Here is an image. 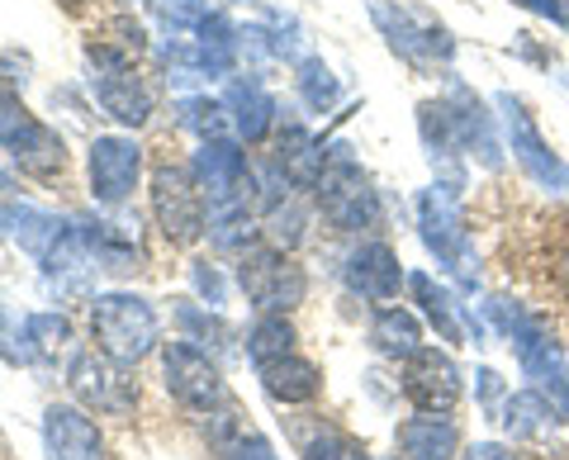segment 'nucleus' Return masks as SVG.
I'll list each match as a JSON object with an SVG mask.
<instances>
[{"instance_id": "nucleus-28", "label": "nucleus", "mask_w": 569, "mask_h": 460, "mask_svg": "<svg viewBox=\"0 0 569 460\" xmlns=\"http://www.w3.org/2000/svg\"><path fill=\"white\" fill-rule=\"evenodd\" d=\"M213 456H219V460H276L271 441L257 437V432H242L238 441H228V447H219Z\"/></svg>"}, {"instance_id": "nucleus-29", "label": "nucleus", "mask_w": 569, "mask_h": 460, "mask_svg": "<svg viewBox=\"0 0 569 460\" xmlns=\"http://www.w3.org/2000/svg\"><path fill=\"white\" fill-rule=\"evenodd\" d=\"M190 280H194V290L209 299V309H219V304H223V280H219V271H213L209 261H194V267H190Z\"/></svg>"}, {"instance_id": "nucleus-14", "label": "nucleus", "mask_w": 569, "mask_h": 460, "mask_svg": "<svg viewBox=\"0 0 569 460\" xmlns=\"http://www.w3.org/2000/svg\"><path fill=\"white\" fill-rule=\"evenodd\" d=\"M67 228H71L67 219L48 214V209H39V204H20V200L0 204V238L20 242L24 252H33V257H48L52 247L62 242Z\"/></svg>"}, {"instance_id": "nucleus-31", "label": "nucleus", "mask_w": 569, "mask_h": 460, "mask_svg": "<svg viewBox=\"0 0 569 460\" xmlns=\"http://www.w3.org/2000/svg\"><path fill=\"white\" fill-rule=\"evenodd\" d=\"M470 460H512V456H508L503 447H475V451H470Z\"/></svg>"}, {"instance_id": "nucleus-16", "label": "nucleus", "mask_w": 569, "mask_h": 460, "mask_svg": "<svg viewBox=\"0 0 569 460\" xmlns=\"http://www.w3.org/2000/svg\"><path fill=\"white\" fill-rule=\"evenodd\" d=\"M399 451H403V460H456L460 432L451 418L418 413V418L399 422Z\"/></svg>"}, {"instance_id": "nucleus-7", "label": "nucleus", "mask_w": 569, "mask_h": 460, "mask_svg": "<svg viewBox=\"0 0 569 460\" xmlns=\"http://www.w3.org/2000/svg\"><path fill=\"white\" fill-rule=\"evenodd\" d=\"M238 286L261 313H290L295 304H305L309 280L280 247H252L238 261Z\"/></svg>"}, {"instance_id": "nucleus-12", "label": "nucleus", "mask_w": 569, "mask_h": 460, "mask_svg": "<svg viewBox=\"0 0 569 460\" xmlns=\"http://www.w3.org/2000/svg\"><path fill=\"white\" fill-rule=\"evenodd\" d=\"M43 451L48 460H104L100 428L71 403H52L43 413Z\"/></svg>"}, {"instance_id": "nucleus-1", "label": "nucleus", "mask_w": 569, "mask_h": 460, "mask_svg": "<svg viewBox=\"0 0 569 460\" xmlns=\"http://www.w3.org/2000/svg\"><path fill=\"white\" fill-rule=\"evenodd\" d=\"M91 332L104 357H114L123 366H138L142 357L157 351V313L148 299L138 294H96L91 304Z\"/></svg>"}, {"instance_id": "nucleus-24", "label": "nucleus", "mask_w": 569, "mask_h": 460, "mask_svg": "<svg viewBox=\"0 0 569 460\" xmlns=\"http://www.w3.org/2000/svg\"><path fill=\"white\" fill-rule=\"evenodd\" d=\"M176 323H181L186 338H190L194 347H204V351H209V347H213V351H228V347H233V332H228L223 318H209V313H200L194 304L176 309Z\"/></svg>"}, {"instance_id": "nucleus-6", "label": "nucleus", "mask_w": 569, "mask_h": 460, "mask_svg": "<svg viewBox=\"0 0 569 460\" xmlns=\"http://www.w3.org/2000/svg\"><path fill=\"white\" fill-rule=\"evenodd\" d=\"M152 214H157V228L167 233V242H176V247L194 242L209 228L204 190H200V181H194L190 167L162 162L152 171Z\"/></svg>"}, {"instance_id": "nucleus-3", "label": "nucleus", "mask_w": 569, "mask_h": 460, "mask_svg": "<svg viewBox=\"0 0 569 460\" xmlns=\"http://www.w3.org/2000/svg\"><path fill=\"white\" fill-rule=\"evenodd\" d=\"M86 67H91V91H96L100 110L110 119L129 123V129H138V123L152 119V91L142 86L129 52L91 39V43H86Z\"/></svg>"}, {"instance_id": "nucleus-18", "label": "nucleus", "mask_w": 569, "mask_h": 460, "mask_svg": "<svg viewBox=\"0 0 569 460\" xmlns=\"http://www.w3.org/2000/svg\"><path fill=\"white\" fill-rule=\"evenodd\" d=\"M228 110H233V123H238V133L247 138V143H261L266 133H271V119H276V100L266 96V86L261 81H233L228 86Z\"/></svg>"}, {"instance_id": "nucleus-5", "label": "nucleus", "mask_w": 569, "mask_h": 460, "mask_svg": "<svg viewBox=\"0 0 569 460\" xmlns=\"http://www.w3.org/2000/svg\"><path fill=\"white\" fill-rule=\"evenodd\" d=\"M0 148L10 152V162L29 171V176H39V181H48V176H58L62 162H67V152H62V138L48 129V123H39L29 110H24V100L14 96V91H0Z\"/></svg>"}, {"instance_id": "nucleus-9", "label": "nucleus", "mask_w": 569, "mask_h": 460, "mask_svg": "<svg viewBox=\"0 0 569 460\" xmlns=\"http://www.w3.org/2000/svg\"><path fill=\"white\" fill-rule=\"evenodd\" d=\"M162 380H167V394L176 403H186V409H204L209 413V409H219V403H228L219 366H213L209 351L194 347L190 338L162 347Z\"/></svg>"}, {"instance_id": "nucleus-26", "label": "nucleus", "mask_w": 569, "mask_h": 460, "mask_svg": "<svg viewBox=\"0 0 569 460\" xmlns=\"http://www.w3.org/2000/svg\"><path fill=\"white\" fill-rule=\"evenodd\" d=\"M295 86H299V96H305V104L309 110H332L337 104V81H332V72L318 58H305L299 62V77H295Z\"/></svg>"}, {"instance_id": "nucleus-23", "label": "nucleus", "mask_w": 569, "mask_h": 460, "mask_svg": "<svg viewBox=\"0 0 569 460\" xmlns=\"http://www.w3.org/2000/svg\"><path fill=\"white\" fill-rule=\"evenodd\" d=\"M29 342H33V361H58L71 347V323L62 313H29Z\"/></svg>"}, {"instance_id": "nucleus-19", "label": "nucleus", "mask_w": 569, "mask_h": 460, "mask_svg": "<svg viewBox=\"0 0 569 460\" xmlns=\"http://www.w3.org/2000/svg\"><path fill=\"white\" fill-rule=\"evenodd\" d=\"M370 338H376V347L385 357H413L422 347V328L408 309H380L376 323H370Z\"/></svg>"}, {"instance_id": "nucleus-10", "label": "nucleus", "mask_w": 569, "mask_h": 460, "mask_svg": "<svg viewBox=\"0 0 569 460\" xmlns=\"http://www.w3.org/2000/svg\"><path fill=\"white\" fill-rule=\"evenodd\" d=\"M403 394L418 403V413H451L460 399V370L447 351L418 347L403 357Z\"/></svg>"}, {"instance_id": "nucleus-4", "label": "nucleus", "mask_w": 569, "mask_h": 460, "mask_svg": "<svg viewBox=\"0 0 569 460\" xmlns=\"http://www.w3.org/2000/svg\"><path fill=\"white\" fill-rule=\"evenodd\" d=\"M194 181L204 190V204L209 214H223V209H252L257 204V176L247 167V152L228 138H209L194 152Z\"/></svg>"}, {"instance_id": "nucleus-32", "label": "nucleus", "mask_w": 569, "mask_h": 460, "mask_svg": "<svg viewBox=\"0 0 569 460\" xmlns=\"http://www.w3.org/2000/svg\"><path fill=\"white\" fill-rule=\"evenodd\" d=\"M366 460H370V456H366ZM399 460H403V456H399Z\"/></svg>"}, {"instance_id": "nucleus-20", "label": "nucleus", "mask_w": 569, "mask_h": 460, "mask_svg": "<svg viewBox=\"0 0 569 460\" xmlns=\"http://www.w3.org/2000/svg\"><path fill=\"white\" fill-rule=\"evenodd\" d=\"M295 441H299V456L305 460H366V451L356 447L351 437L328 428V422H313L309 432H295Z\"/></svg>"}, {"instance_id": "nucleus-30", "label": "nucleus", "mask_w": 569, "mask_h": 460, "mask_svg": "<svg viewBox=\"0 0 569 460\" xmlns=\"http://www.w3.org/2000/svg\"><path fill=\"white\" fill-rule=\"evenodd\" d=\"M518 6H527V10H537V14H550V20H565V6H560V0H518Z\"/></svg>"}, {"instance_id": "nucleus-8", "label": "nucleus", "mask_w": 569, "mask_h": 460, "mask_svg": "<svg viewBox=\"0 0 569 460\" xmlns=\"http://www.w3.org/2000/svg\"><path fill=\"white\" fill-rule=\"evenodd\" d=\"M67 384L86 409L110 413V418L133 413V403H138V380L129 376V366L104 357V351H81V357H71Z\"/></svg>"}, {"instance_id": "nucleus-17", "label": "nucleus", "mask_w": 569, "mask_h": 460, "mask_svg": "<svg viewBox=\"0 0 569 460\" xmlns=\"http://www.w3.org/2000/svg\"><path fill=\"white\" fill-rule=\"evenodd\" d=\"M323 148H318V138L309 129H280V143H276V167L284 171V181L290 186H318V176H323Z\"/></svg>"}, {"instance_id": "nucleus-27", "label": "nucleus", "mask_w": 569, "mask_h": 460, "mask_svg": "<svg viewBox=\"0 0 569 460\" xmlns=\"http://www.w3.org/2000/svg\"><path fill=\"white\" fill-rule=\"evenodd\" d=\"M413 294L422 299L427 318H432V323H441V332H447V338H456V323H451V304H447V294L432 290V280H427V276H413Z\"/></svg>"}, {"instance_id": "nucleus-11", "label": "nucleus", "mask_w": 569, "mask_h": 460, "mask_svg": "<svg viewBox=\"0 0 569 460\" xmlns=\"http://www.w3.org/2000/svg\"><path fill=\"white\" fill-rule=\"evenodd\" d=\"M86 171H91V194L100 204H123L138 186V171H142V148L133 138H119V133H104L91 143V157H86Z\"/></svg>"}, {"instance_id": "nucleus-21", "label": "nucleus", "mask_w": 569, "mask_h": 460, "mask_svg": "<svg viewBox=\"0 0 569 460\" xmlns=\"http://www.w3.org/2000/svg\"><path fill=\"white\" fill-rule=\"evenodd\" d=\"M284 351H295V328L284 323V313H266L261 323L247 332V357L261 366V361L284 357Z\"/></svg>"}, {"instance_id": "nucleus-22", "label": "nucleus", "mask_w": 569, "mask_h": 460, "mask_svg": "<svg viewBox=\"0 0 569 460\" xmlns=\"http://www.w3.org/2000/svg\"><path fill=\"white\" fill-rule=\"evenodd\" d=\"M176 114H181V129H190V133H200L204 143L209 138H223V129H228V104L223 100H209V96H186L181 104H176Z\"/></svg>"}, {"instance_id": "nucleus-2", "label": "nucleus", "mask_w": 569, "mask_h": 460, "mask_svg": "<svg viewBox=\"0 0 569 460\" xmlns=\"http://www.w3.org/2000/svg\"><path fill=\"white\" fill-rule=\"evenodd\" d=\"M318 209L332 228L342 233H361L380 219V200L370 190V176L361 171V162L347 152V148H332L328 162H323V176H318Z\"/></svg>"}, {"instance_id": "nucleus-15", "label": "nucleus", "mask_w": 569, "mask_h": 460, "mask_svg": "<svg viewBox=\"0 0 569 460\" xmlns=\"http://www.w3.org/2000/svg\"><path fill=\"white\" fill-rule=\"evenodd\" d=\"M257 380H261V389L276 403H284V409H295V403H313L318 389H323L318 366L305 361V357H295V351H284V357H276V361H261L257 366Z\"/></svg>"}, {"instance_id": "nucleus-13", "label": "nucleus", "mask_w": 569, "mask_h": 460, "mask_svg": "<svg viewBox=\"0 0 569 460\" xmlns=\"http://www.w3.org/2000/svg\"><path fill=\"white\" fill-rule=\"evenodd\" d=\"M347 286L361 299H370V304H389V299L399 294V286H403V267H399L395 247L366 242L361 252H351L347 257Z\"/></svg>"}, {"instance_id": "nucleus-25", "label": "nucleus", "mask_w": 569, "mask_h": 460, "mask_svg": "<svg viewBox=\"0 0 569 460\" xmlns=\"http://www.w3.org/2000/svg\"><path fill=\"white\" fill-rule=\"evenodd\" d=\"M0 361H6V366H33L29 313L20 318V313L6 309V304H0Z\"/></svg>"}]
</instances>
